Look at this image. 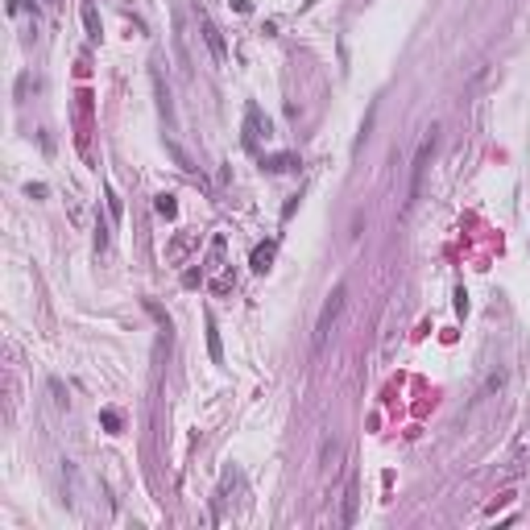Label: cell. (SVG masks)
Instances as JSON below:
<instances>
[{"label": "cell", "instance_id": "cell-4", "mask_svg": "<svg viewBox=\"0 0 530 530\" xmlns=\"http://www.w3.org/2000/svg\"><path fill=\"white\" fill-rule=\"evenodd\" d=\"M356 501H360L356 481H348V489H344V526H353V522H356Z\"/></svg>", "mask_w": 530, "mask_h": 530}, {"label": "cell", "instance_id": "cell-7", "mask_svg": "<svg viewBox=\"0 0 530 530\" xmlns=\"http://www.w3.org/2000/svg\"><path fill=\"white\" fill-rule=\"evenodd\" d=\"M208 344H212V360L220 365V360H224V353H220V332H216V319H212V315H208Z\"/></svg>", "mask_w": 530, "mask_h": 530}, {"label": "cell", "instance_id": "cell-3", "mask_svg": "<svg viewBox=\"0 0 530 530\" xmlns=\"http://www.w3.org/2000/svg\"><path fill=\"white\" fill-rule=\"evenodd\" d=\"M199 34H203V42L212 50V58L224 67V62H228V50H224V34L216 29V21H212V17H199Z\"/></svg>", "mask_w": 530, "mask_h": 530}, {"label": "cell", "instance_id": "cell-6", "mask_svg": "<svg viewBox=\"0 0 530 530\" xmlns=\"http://www.w3.org/2000/svg\"><path fill=\"white\" fill-rule=\"evenodd\" d=\"M265 166H269L273 175H282V170H290V166H299V158H294V154H273V158H265Z\"/></svg>", "mask_w": 530, "mask_h": 530}, {"label": "cell", "instance_id": "cell-5", "mask_svg": "<svg viewBox=\"0 0 530 530\" xmlns=\"http://www.w3.org/2000/svg\"><path fill=\"white\" fill-rule=\"evenodd\" d=\"M273 249H278L273 240L257 245V253H253V269H257V273H265V269H269V261H273Z\"/></svg>", "mask_w": 530, "mask_h": 530}, {"label": "cell", "instance_id": "cell-1", "mask_svg": "<svg viewBox=\"0 0 530 530\" xmlns=\"http://www.w3.org/2000/svg\"><path fill=\"white\" fill-rule=\"evenodd\" d=\"M344 307H348V286L340 282L332 294H327V303H323V311H319V319H315V336H311V348H315V356L327 348V340L336 336V327H340V319H344Z\"/></svg>", "mask_w": 530, "mask_h": 530}, {"label": "cell", "instance_id": "cell-8", "mask_svg": "<svg viewBox=\"0 0 530 530\" xmlns=\"http://www.w3.org/2000/svg\"><path fill=\"white\" fill-rule=\"evenodd\" d=\"M83 25H88L91 38H100V21H95V4L91 0H83Z\"/></svg>", "mask_w": 530, "mask_h": 530}, {"label": "cell", "instance_id": "cell-2", "mask_svg": "<svg viewBox=\"0 0 530 530\" xmlns=\"http://www.w3.org/2000/svg\"><path fill=\"white\" fill-rule=\"evenodd\" d=\"M431 154H435V129H427V137H423V145H419V154H414V162H410V186H406V212L414 208V199H419V191H423V178H427V166H431Z\"/></svg>", "mask_w": 530, "mask_h": 530}, {"label": "cell", "instance_id": "cell-10", "mask_svg": "<svg viewBox=\"0 0 530 530\" xmlns=\"http://www.w3.org/2000/svg\"><path fill=\"white\" fill-rule=\"evenodd\" d=\"M100 419H104V427H108V431H121V414H116V410H104Z\"/></svg>", "mask_w": 530, "mask_h": 530}, {"label": "cell", "instance_id": "cell-9", "mask_svg": "<svg viewBox=\"0 0 530 530\" xmlns=\"http://www.w3.org/2000/svg\"><path fill=\"white\" fill-rule=\"evenodd\" d=\"M154 208H158V212H162V216H175V212H178L175 195H158V203H154Z\"/></svg>", "mask_w": 530, "mask_h": 530}]
</instances>
